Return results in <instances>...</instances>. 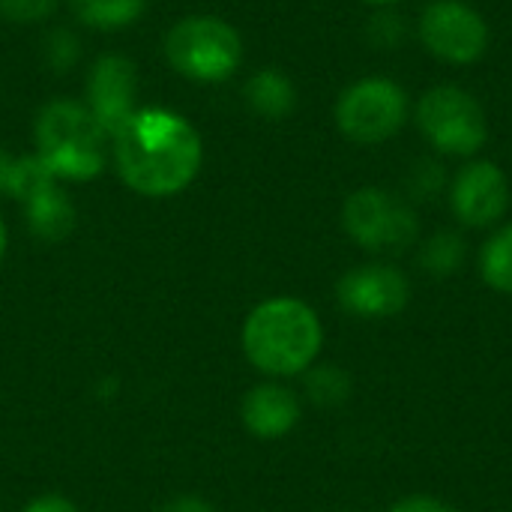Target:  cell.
I'll return each mask as SVG.
<instances>
[{
  "label": "cell",
  "instance_id": "cell-1",
  "mask_svg": "<svg viewBox=\"0 0 512 512\" xmlns=\"http://www.w3.org/2000/svg\"><path fill=\"white\" fill-rule=\"evenodd\" d=\"M114 162L129 189L147 198L183 192L201 168V138L168 108H138L111 138Z\"/></svg>",
  "mask_w": 512,
  "mask_h": 512
},
{
  "label": "cell",
  "instance_id": "cell-2",
  "mask_svg": "<svg viewBox=\"0 0 512 512\" xmlns=\"http://www.w3.org/2000/svg\"><path fill=\"white\" fill-rule=\"evenodd\" d=\"M324 345V330L312 306L297 297L258 303L243 324V351L264 375L288 378L306 372Z\"/></svg>",
  "mask_w": 512,
  "mask_h": 512
},
{
  "label": "cell",
  "instance_id": "cell-3",
  "mask_svg": "<svg viewBox=\"0 0 512 512\" xmlns=\"http://www.w3.org/2000/svg\"><path fill=\"white\" fill-rule=\"evenodd\" d=\"M108 135L78 102H51L36 120V159L57 180H90L105 165Z\"/></svg>",
  "mask_w": 512,
  "mask_h": 512
},
{
  "label": "cell",
  "instance_id": "cell-4",
  "mask_svg": "<svg viewBox=\"0 0 512 512\" xmlns=\"http://www.w3.org/2000/svg\"><path fill=\"white\" fill-rule=\"evenodd\" d=\"M411 117L429 147L450 159H474L489 141L486 108L462 84H432L414 102Z\"/></svg>",
  "mask_w": 512,
  "mask_h": 512
},
{
  "label": "cell",
  "instance_id": "cell-5",
  "mask_svg": "<svg viewBox=\"0 0 512 512\" xmlns=\"http://www.w3.org/2000/svg\"><path fill=\"white\" fill-rule=\"evenodd\" d=\"M168 63L192 81H225L243 63L240 33L216 15L180 18L165 36Z\"/></svg>",
  "mask_w": 512,
  "mask_h": 512
},
{
  "label": "cell",
  "instance_id": "cell-6",
  "mask_svg": "<svg viewBox=\"0 0 512 512\" xmlns=\"http://www.w3.org/2000/svg\"><path fill=\"white\" fill-rule=\"evenodd\" d=\"M339 132L363 147L390 141L411 117L408 90L387 75H366L351 81L333 108Z\"/></svg>",
  "mask_w": 512,
  "mask_h": 512
},
{
  "label": "cell",
  "instance_id": "cell-7",
  "mask_svg": "<svg viewBox=\"0 0 512 512\" xmlns=\"http://www.w3.org/2000/svg\"><path fill=\"white\" fill-rule=\"evenodd\" d=\"M342 225L345 234L366 252H402L420 237L414 207L381 186L351 192L342 207Z\"/></svg>",
  "mask_w": 512,
  "mask_h": 512
},
{
  "label": "cell",
  "instance_id": "cell-8",
  "mask_svg": "<svg viewBox=\"0 0 512 512\" xmlns=\"http://www.w3.org/2000/svg\"><path fill=\"white\" fill-rule=\"evenodd\" d=\"M420 45L441 63L471 66L489 51L486 15L468 0H429L417 18Z\"/></svg>",
  "mask_w": 512,
  "mask_h": 512
},
{
  "label": "cell",
  "instance_id": "cell-9",
  "mask_svg": "<svg viewBox=\"0 0 512 512\" xmlns=\"http://www.w3.org/2000/svg\"><path fill=\"white\" fill-rule=\"evenodd\" d=\"M447 192L453 216L468 228H489L501 222L510 207V180L492 159H465Z\"/></svg>",
  "mask_w": 512,
  "mask_h": 512
},
{
  "label": "cell",
  "instance_id": "cell-10",
  "mask_svg": "<svg viewBox=\"0 0 512 512\" xmlns=\"http://www.w3.org/2000/svg\"><path fill=\"white\" fill-rule=\"evenodd\" d=\"M336 297L357 318H393L408 306L411 285L393 264H363L339 279Z\"/></svg>",
  "mask_w": 512,
  "mask_h": 512
},
{
  "label": "cell",
  "instance_id": "cell-11",
  "mask_svg": "<svg viewBox=\"0 0 512 512\" xmlns=\"http://www.w3.org/2000/svg\"><path fill=\"white\" fill-rule=\"evenodd\" d=\"M135 90H138V75L132 60L120 54H105L93 63L87 75V111L90 117L102 126L108 138L138 111L135 108Z\"/></svg>",
  "mask_w": 512,
  "mask_h": 512
},
{
  "label": "cell",
  "instance_id": "cell-12",
  "mask_svg": "<svg viewBox=\"0 0 512 512\" xmlns=\"http://www.w3.org/2000/svg\"><path fill=\"white\" fill-rule=\"evenodd\" d=\"M243 423L261 441L282 438L300 423V402L282 384H261L243 399Z\"/></svg>",
  "mask_w": 512,
  "mask_h": 512
},
{
  "label": "cell",
  "instance_id": "cell-13",
  "mask_svg": "<svg viewBox=\"0 0 512 512\" xmlns=\"http://www.w3.org/2000/svg\"><path fill=\"white\" fill-rule=\"evenodd\" d=\"M246 102L252 105L255 114H261L267 120H285L297 105V90L285 72L270 66V69H261L249 78Z\"/></svg>",
  "mask_w": 512,
  "mask_h": 512
},
{
  "label": "cell",
  "instance_id": "cell-14",
  "mask_svg": "<svg viewBox=\"0 0 512 512\" xmlns=\"http://www.w3.org/2000/svg\"><path fill=\"white\" fill-rule=\"evenodd\" d=\"M24 207H27V222L33 234L42 240H63L75 228V210L57 183L33 195Z\"/></svg>",
  "mask_w": 512,
  "mask_h": 512
},
{
  "label": "cell",
  "instance_id": "cell-15",
  "mask_svg": "<svg viewBox=\"0 0 512 512\" xmlns=\"http://www.w3.org/2000/svg\"><path fill=\"white\" fill-rule=\"evenodd\" d=\"M51 183H57V177H51V171L36 156L15 159L9 153H0V195H9L27 204L33 195H39Z\"/></svg>",
  "mask_w": 512,
  "mask_h": 512
},
{
  "label": "cell",
  "instance_id": "cell-16",
  "mask_svg": "<svg viewBox=\"0 0 512 512\" xmlns=\"http://www.w3.org/2000/svg\"><path fill=\"white\" fill-rule=\"evenodd\" d=\"M417 261L435 279H447V276L459 273L462 264H465V240H462V234L450 231V228L435 231L432 237H426L420 243Z\"/></svg>",
  "mask_w": 512,
  "mask_h": 512
},
{
  "label": "cell",
  "instance_id": "cell-17",
  "mask_svg": "<svg viewBox=\"0 0 512 512\" xmlns=\"http://www.w3.org/2000/svg\"><path fill=\"white\" fill-rule=\"evenodd\" d=\"M480 276L489 288L512 294V225H501L480 249Z\"/></svg>",
  "mask_w": 512,
  "mask_h": 512
},
{
  "label": "cell",
  "instance_id": "cell-18",
  "mask_svg": "<svg viewBox=\"0 0 512 512\" xmlns=\"http://www.w3.org/2000/svg\"><path fill=\"white\" fill-rule=\"evenodd\" d=\"M78 21L96 30H117L129 27L147 6V0H69Z\"/></svg>",
  "mask_w": 512,
  "mask_h": 512
},
{
  "label": "cell",
  "instance_id": "cell-19",
  "mask_svg": "<svg viewBox=\"0 0 512 512\" xmlns=\"http://www.w3.org/2000/svg\"><path fill=\"white\" fill-rule=\"evenodd\" d=\"M306 393H309V399L315 405L333 408V405H342L351 396V378L333 363H324V366H315V369L309 366Z\"/></svg>",
  "mask_w": 512,
  "mask_h": 512
},
{
  "label": "cell",
  "instance_id": "cell-20",
  "mask_svg": "<svg viewBox=\"0 0 512 512\" xmlns=\"http://www.w3.org/2000/svg\"><path fill=\"white\" fill-rule=\"evenodd\" d=\"M405 186H408V195L414 201H435L450 186L447 183V168L441 165V159L423 156V159L411 162Z\"/></svg>",
  "mask_w": 512,
  "mask_h": 512
},
{
  "label": "cell",
  "instance_id": "cell-21",
  "mask_svg": "<svg viewBox=\"0 0 512 512\" xmlns=\"http://www.w3.org/2000/svg\"><path fill=\"white\" fill-rule=\"evenodd\" d=\"M366 36L375 48H402V42L408 39V18L393 6H381L366 24Z\"/></svg>",
  "mask_w": 512,
  "mask_h": 512
},
{
  "label": "cell",
  "instance_id": "cell-22",
  "mask_svg": "<svg viewBox=\"0 0 512 512\" xmlns=\"http://www.w3.org/2000/svg\"><path fill=\"white\" fill-rule=\"evenodd\" d=\"M57 0H0V15L15 24H33L42 21Z\"/></svg>",
  "mask_w": 512,
  "mask_h": 512
},
{
  "label": "cell",
  "instance_id": "cell-23",
  "mask_svg": "<svg viewBox=\"0 0 512 512\" xmlns=\"http://www.w3.org/2000/svg\"><path fill=\"white\" fill-rule=\"evenodd\" d=\"M390 512H459V510H456V507H450V504H444V501H438V498L411 495V498H405V501L393 504V510Z\"/></svg>",
  "mask_w": 512,
  "mask_h": 512
},
{
  "label": "cell",
  "instance_id": "cell-24",
  "mask_svg": "<svg viewBox=\"0 0 512 512\" xmlns=\"http://www.w3.org/2000/svg\"><path fill=\"white\" fill-rule=\"evenodd\" d=\"M24 512H78L75 510V504L72 501H66V498H60V495H42V498H36V501H30Z\"/></svg>",
  "mask_w": 512,
  "mask_h": 512
},
{
  "label": "cell",
  "instance_id": "cell-25",
  "mask_svg": "<svg viewBox=\"0 0 512 512\" xmlns=\"http://www.w3.org/2000/svg\"><path fill=\"white\" fill-rule=\"evenodd\" d=\"M162 512H216L207 501H201V498H192V495H183V498H174L168 507Z\"/></svg>",
  "mask_w": 512,
  "mask_h": 512
},
{
  "label": "cell",
  "instance_id": "cell-26",
  "mask_svg": "<svg viewBox=\"0 0 512 512\" xmlns=\"http://www.w3.org/2000/svg\"><path fill=\"white\" fill-rule=\"evenodd\" d=\"M363 3H369V6H396V3H402V0H363Z\"/></svg>",
  "mask_w": 512,
  "mask_h": 512
},
{
  "label": "cell",
  "instance_id": "cell-27",
  "mask_svg": "<svg viewBox=\"0 0 512 512\" xmlns=\"http://www.w3.org/2000/svg\"><path fill=\"white\" fill-rule=\"evenodd\" d=\"M3 252H6V225L0 219V258H3Z\"/></svg>",
  "mask_w": 512,
  "mask_h": 512
}]
</instances>
